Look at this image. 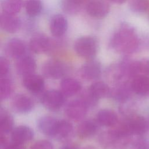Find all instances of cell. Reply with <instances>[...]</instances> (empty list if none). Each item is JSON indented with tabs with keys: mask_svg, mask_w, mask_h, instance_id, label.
<instances>
[{
	"mask_svg": "<svg viewBox=\"0 0 149 149\" xmlns=\"http://www.w3.org/2000/svg\"><path fill=\"white\" fill-rule=\"evenodd\" d=\"M133 90L129 80L122 81L114 84L111 88L109 97L113 100L121 104L130 100Z\"/></svg>",
	"mask_w": 149,
	"mask_h": 149,
	"instance_id": "obj_7",
	"label": "cell"
},
{
	"mask_svg": "<svg viewBox=\"0 0 149 149\" xmlns=\"http://www.w3.org/2000/svg\"><path fill=\"white\" fill-rule=\"evenodd\" d=\"M89 91L98 100L109 96L111 88L104 82L96 81L88 88Z\"/></svg>",
	"mask_w": 149,
	"mask_h": 149,
	"instance_id": "obj_26",
	"label": "cell"
},
{
	"mask_svg": "<svg viewBox=\"0 0 149 149\" xmlns=\"http://www.w3.org/2000/svg\"><path fill=\"white\" fill-rule=\"evenodd\" d=\"M100 125L97 121L85 120L81 122L77 127V133L81 139H88L94 136L98 130Z\"/></svg>",
	"mask_w": 149,
	"mask_h": 149,
	"instance_id": "obj_22",
	"label": "cell"
},
{
	"mask_svg": "<svg viewBox=\"0 0 149 149\" xmlns=\"http://www.w3.org/2000/svg\"><path fill=\"white\" fill-rule=\"evenodd\" d=\"M10 136L12 141L24 144L33 139L34 133L33 130L29 126L20 125L13 129Z\"/></svg>",
	"mask_w": 149,
	"mask_h": 149,
	"instance_id": "obj_17",
	"label": "cell"
},
{
	"mask_svg": "<svg viewBox=\"0 0 149 149\" xmlns=\"http://www.w3.org/2000/svg\"><path fill=\"white\" fill-rule=\"evenodd\" d=\"M86 8L90 16L97 19L105 17L110 10V6L106 0H89Z\"/></svg>",
	"mask_w": 149,
	"mask_h": 149,
	"instance_id": "obj_9",
	"label": "cell"
},
{
	"mask_svg": "<svg viewBox=\"0 0 149 149\" xmlns=\"http://www.w3.org/2000/svg\"><path fill=\"white\" fill-rule=\"evenodd\" d=\"M88 107V109L94 107L97 105L99 100L96 98L90 91L88 90L83 92L79 98Z\"/></svg>",
	"mask_w": 149,
	"mask_h": 149,
	"instance_id": "obj_33",
	"label": "cell"
},
{
	"mask_svg": "<svg viewBox=\"0 0 149 149\" xmlns=\"http://www.w3.org/2000/svg\"><path fill=\"white\" fill-rule=\"evenodd\" d=\"M43 75L49 79H59L64 77L68 72V66L58 59L46 61L42 66Z\"/></svg>",
	"mask_w": 149,
	"mask_h": 149,
	"instance_id": "obj_5",
	"label": "cell"
},
{
	"mask_svg": "<svg viewBox=\"0 0 149 149\" xmlns=\"http://www.w3.org/2000/svg\"><path fill=\"white\" fill-rule=\"evenodd\" d=\"M133 92L139 95L149 93V77L144 75L137 76L130 81Z\"/></svg>",
	"mask_w": 149,
	"mask_h": 149,
	"instance_id": "obj_24",
	"label": "cell"
},
{
	"mask_svg": "<svg viewBox=\"0 0 149 149\" xmlns=\"http://www.w3.org/2000/svg\"><path fill=\"white\" fill-rule=\"evenodd\" d=\"M67 29L68 22L63 15L58 14L51 18L49 30L52 36L55 37H60L66 33Z\"/></svg>",
	"mask_w": 149,
	"mask_h": 149,
	"instance_id": "obj_20",
	"label": "cell"
},
{
	"mask_svg": "<svg viewBox=\"0 0 149 149\" xmlns=\"http://www.w3.org/2000/svg\"><path fill=\"white\" fill-rule=\"evenodd\" d=\"M140 75L149 77V60L140 61Z\"/></svg>",
	"mask_w": 149,
	"mask_h": 149,
	"instance_id": "obj_37",
	"label": "cell"
},
{
	"mask_svg": "<svg viewBox=\"0 0 149 149\" xmlns=\"http://www.w3.org/2000/svg\"><path fill=\"white\" fill-rule=\"evenodd\" d=\"M22 6V0H3L2 9L3 12L16 15Z\"/></svg>",
	"mask_w": 149,
	"mask_h": 149,
	"instance_id": "obj_30",
	"label": "cell"
},
{
	"mask_svg": "<svg viewBox=\"0 0 149 149\" xmlns=\"http://www.w3.org/2000/svg\"><path fill=\"white\" fill-rule=\"evenodd\" d=\"M73 127L70 122L66 120H59L54 137L59 140L68 139L73 134Z\"/></svg>",
	"mask_w": 149,
	"mask_h": 149,
	"instance_id": "obj_25",
	"label": "cell"
},
{
	"mask_svg": "<svg viewBox=\"0 0 149 149\" xmlns=\"http://www.w3.org/2000/svg\"><path fill=\"white\" fill-rule=\"evenodd\" d=\"M5 51L9 57L17 59L26 55V45L19 38H12L6 43Z\"/></svg>",
	"mask_w": 149,
	"mask_h": 149,
	"instance_id": "obj_16",
	"label": "cell"
},
{
	"mask_svg": "<svg viewBox=\"0 0 149 149\" xmlns=\"http://www.w3.org/2000/svg\"><path fill=\"white\" fill-rule=\"evenodd\" d=\"M139 44V40L134 29L127 24L121 26L111 41V46L115 51L125 55L136 52Z\"/></svg>",
	"mask_w": 149,
	"mask_h": 149,
	"instance_id": "obj_1",
	"label": "cell"
},
{
	"mask_svg": "<svg viewBox=\"0 0 149 149\" xmlns=\"http://www.w3.org/2000/svg\"><path fill=\"white\" fill-rule=\"evenodd\" d=\"M54 42L48 37L37 34L31 38L29 42L30 49L35 54H43L49 52L54 48Z\"/></svg>",
	"mask_w": 149,
	"mask_h": 149,
	"instance_id": "obj_8",
	"label": "cell"
},
{
	"mask_svg": "<svg viewBox=\"0 0 149 149\" xmlns=\"http://www.w3.org/2000/svg\"><path fill=\"white\" fill-rule=\"evenodd\" d=\"M61 91L65 96L72 97L77 94L81 90V84L76 79L73 78H65L60 84Z\"/></svg>",
	"mask_w": 149,
	"mask_h": 149,
	"instance_id": "obj_23",
	"label": "cell"
},
{
	"mask_svg": "<svg viewBox=\"0 0 149 149\" xmlns=\"http://www.w3.org/2000/svg\"><path fill=\"white\" fill-rule=\"evenodd\" d=\"M14 120L13 117L6 111L1 109L0 111V132L1 133L8 134L13 130Z\"/></svg>",
	"mask_w": 149,
	"mask_h": 149,
	"instance_id": "obj_27",
	"label": "cell"
},
{
	"mask_svg": "<svg viewBox=\"0 0 149 149\" xmlns=\"http://www.w3.org/2000/svg\"><path fill=\"white\" fill-rule=\"evenodd\" d=\"M0 142H1V147L2 149L3 147H5L9 143L8 141V139L6 137V134L1 133Z\"/></svg>",
	"mask_w": 149,
	"mask_h": 149,
	"instance_id": "obj_39",
	"label": "cell"
},
{
	"mask_svg": "<svg viewBox=\"0 0 149 149\" xmlns=\"http://www.w3.org/2000/svg\"><path fill=\"white\" fill-rule=\"evenodd\" d=\"M31 149H54L53 144L48 140H41L34 143Z\"/></svg>",
	"mask_w": 149,
	"mask_h": 149,
	"instance_id": "obj_36",
	"label": "cell"
},
{
	"mask_svg": "<svg viewBox=\"0 0 149 149\" xmlns=\"http://www.w3.org/2000/svg\"><path fill=\"white\" fill-rule=\"evenodd\" d=\"M88 1L89 0H63L62 8L68 14H76L80 12L84 5H86Z\"/></svg>",
	"mask_w": 149,
	"mask_h": 149,
	"instance_id": "obj_28",
	"label": "cell"
},
{
	"mask_svg": "<svg viewBox=\"0 0 149 149\" xmlns=\"http://www.w3.org/2000/svg\"><path fill=\"white\" fill-rule=\"evenodd\" d=\"M88 107L79 98L69 102L66 106L65 113L70 119L79 120L84 118L88 111Z\"/></svg>",
	"mask_w": 149,
	"mask_h": 149,
	"instance_id": "obj_10",
	"label": "cell"
},
{
	"mask_svg": "<svg viewBox=\"0 0 149 149\" xmlns=\"http://www.w3.org/2000/svg\"><path fill=\"white\" fill-rule=\"evenodd\" d=\"M58 120L51 116H44L38 119L37 126L42 134L54 137Z\"/></svg>",
	"mask_w": 149,
	"mask_h": 149,
	"instance_id": "obj_19",
	"label": "cell"
},
{
	"mask_svg": "<svg viewBox=\"0 0 149 149\" xmlns=\"http://www.w3.org/2000/svg\"><path fill=\"white\" fill-rule=\"evenodd\" d=\"M10 65L8 59L3 56L0 58V77L8 76Z\"/></svg>",
	"mask_w": 149,
	"mask_h": 149,
	"instance_id": "obj_35",
	"label": "cell"
},
{
	"mask_svg": "<svg viewBox=\"0 0 149 149\" xmlns=\"http://www.w3.org/2000/svg\"><path fill=\"white\" fill-rule=\"evenodd\" d=\"M22 83L29 91L34 94L41 93L45 87L44 78L34 73L23 77Z\"/></svg>",
	"mask_w": 149,
	"mask_h": 149,
	"instance_id": "obj_12",
	"label": "cell"
},
{
	"mask_svg": "<svg viewBox=\"0 0 149 149\" xmlns=\"http://www.w3.org/2000/svg\"><path fill=\"white\" fill-rule=\"evenodd\" d=\"M65 97L62 91L50 90L42 94L41 101L42 105L47 109L57 111L64 104Z\"/></svg>",
	"mask_w": 149,
	"mask_h": 149,
	"instance_id": "obj_6",
	"label": "cell"
},
{
	"mask_svg": "<svg viewBox=\"0 0 149 149\" xmlns=\"http://www.w3.org/2000/svg\"><path fill=\"white\" fill-rule=\"evenodd\" d=\"M81 149H95V148L92 146H87L83 147Z\"/></svg>",
	"mask_w": 149,
	"mask_h": 149,
	"instance_id": "obj_42",
	"label": "cell"
},
{
	"mask_svg": "<svg viewBox=\"0 0 149 149\" xmlns=\"http://www.w3.org/2000/svg\"><path fill=\"white\" fill-rule=\"evenodd\" d=\"M129 6L134 12H144L149 8V0H129Z\"/></svg>",
	"mask_w": 149,
	"mask_h": 149,
	"instance_id": "obj_32",
	"label": "cell"
},
{
	"mask_svg": "<svg viewBox=\"0 0 149 149\" xmlns=\"http://www.w3.org/2000/svg\"><path fill=\"white\" fill-rule=\"evenodd\" d=\"M13 90V84L9 76L1 77L0 79V97L2 101L9 97Z\"/></svg>",
	"mask_w": 149,
	"mask_h": 149,
	"instance_id": "obj_29",
	"label": "cell"
},
{
	"mask_svg": "<svg viewBox=\"0 0 149 149\" xmlns=\"http://www.w3.org/2000/svg\"><path fill=\"white\" fill-rule=\"evenodd\" d=\"M2 149H25V148L24 147L23 144L12 141L11 143H9Z\"/></svg>",
	"mask_w": 149,
	"mask_h": 149,
	"instance_id": "obj_38",
	"label": "cell"
},
{
	"mask_svg": "<svg viewBox=\"0 0 149 149\" xmlns=\"http://www.w3.org/2000/svg\"><path fill=\"white\" fill-rule=\"evenodd\" d=\"M110 2H112L115 3H118V4H122L125 3L127 0H108Z\"/></svg>",
	"mask_w": 149,
	"mask_h": 149,
	"instance_id": "obj_40",
	"label": "cell"
},
{
	"mask_svg": "<svg viewBox=\"0 0 149 149\" xmlns=\"http://www.w3.org/2000/svg\"><path fill=\"white\" fill-rule=\"evenodd\" d=\"M36 62L31 56L24 55L17 59L16 69L17 73L23 77L34 73L36 69Z\"/></svg>",
	"mask_w": 149,
	"mask_h": 149,
	"instance_id": "obj_15",
	"label": "cell"
},
{
	"mask_svg": "<svg viewBox=\"0 0 149 149\" xmlns=\"http://www.w3.org/2000/svg\"><path fill=\"white\" fill-rule=\"evenodd\" d=\"M34 103L29 96L19 94L15 95L12 101V107L17 112L20 113H27L32 111Z\"/></svg>",
	"mask_w": 149,
	"mask_h": 149,
	"instance_id": "obj_13",
	"label": "cell"
},
{
	"mask_svg": "<svg viewBox=\"0 0 149 149\" xmlns=\"http://www.w3.org/2000/svg\"><path fill=\"white\" fill-rule=\"evenodd\" d=\"M107 79L114 84L129 80L123 62L111 65L106 71Z\"/></svg>",
	"mask_w": 149,
	"mask_h": 149,
	"instance_id": "obj_14",
	"label": "cell"
},
{
	"mask_svg": "<svg viewBox=\"0 0 149 149\" xmlns=\"http://www.w3.org/2000/svg\"><path fill=\"white\" fill-rule=\"evenodd\" d=\"M26 13L31 17L39 15L42 10V2L41 0H29L25 6Z\"/></svg>",
	"mask_w": 149,
	"mask_h": 149,
	"instance_id": "obj_31",
	"label": "cell"
},
{
	"mask_svg": "<svg viewBox=\"0 0 149 149\" xmlns=\"http://www.w3.org/2000/svg\"><path fill=\"white\" fill-rule=\"evenodd\" d=\"M0 26L4 31L14 33L19 29L20 21L15 15L2 12L0 16Z\"/></svg>",
	"mask_w": 149,
	"mask_h": 149,
	"instance_id": "obj_18",
	"label": "cell"
},
{
	"mask_svg": "<svg viewBox=\"0 0 149 149\" xmlns=\"http://www.w3.org/2000/svg\"><path fill=\"white\" fill-rule=\"evenodd\" d=\"M61 149H77V147H76L74 146H72V145H67L65 146H63V147H62Z\"/></svg>",
	"mask_w": 149,
	"mask_h": 149,
	"instance_id": "obj_41",
	"label": "cell"
},
{
	"mask_svg": "<svg viewBox=\"0 0 149 149\" xmlns=\"http://www.w3.org/2000/svg\"><path fill=\"white\" fill-rule=\"evenodd\" d=\"M74 49L79 56L88 60L92 59L97 52V40L91 36L81 37L75 41Z\"/></svg>",
	"mask_w": 149,
	"mask_h": 149,
	"instance_id": "obj_4",
	"label": "cell"
},
{
	"mask_svg": "<svg viewBox=\"0 0 149 149\" xmlns=\"http://www.w3.org/2000/svg\"><path fill=\"white\" fill-rule=\"evenodd\" d=\"M96 121L101 126L112 127L118 122L119 119L115 111L109 109H103L98 112Z\"/></svg>",
	"mask_w": 149,
	"mask_h": 149,
	"instance_id": "obj_21",
	"label": "cell"
},
{
	"mask_svg": "<svg viewBox=\"0 0 149 149\" xmlns=\"http://www.w3.org/2000/svg\"><path fill=\"white\" fill-rule=\"evenodd\" d=\"M98 141L106 149H125L132 143L131 136L114 127L101 133L99 136Z\"/></svg>",
	"mask_w": 149,
	"mask_h": 149,
	"instance_id": "obj_3",
	"label": "cell"
},
{
	"mask_svg": "<svg viewBox=\"0 0 149 149\" xmlns=\"http://www.w3.org/2000/svg\"><path fill=\"white\" fill-rule=\"evenodd\" d=\"M101 66L100 62L93 59L88 60L84 63L80 69L81 76L84 79L90 81L98 79L101 76Z\"/></svg>",
	"mask_w": 149,
	"mask_h": 149,
	"instance_id": "obj_11",
	"label": "cell"
},
{
	"mask_svg": "<svg viewBox=\"0 0 149 149\" xmlns=\"http://www.w3.org/2000/svg\"><path fill=\"white\" fill-rule=\"evenodd\" d=\"M113 127L130 136H141L149 130V120L143 116L134 114L119 120Z\"/></svg>",
	"mask_w": 149,
	"mask_h": 149,
	"instance_id": "obj_2",
	"label": "cell"
},
{
	"mask_svg": "<svg viewBox=\"0 0 149 149\" xmlns=\"http://www.w3.org/2000/svg\"><path fill=\"white\" fill-rule=\"evenodd\" d=\"M132 149H149V141L144 138L138 137L132 142Z\"/></svg>",
	"mask_w": 149,
	"mask_h": 149,
	"instance_id": "obj_34",
	"label": "cell"
}]
</instances>
